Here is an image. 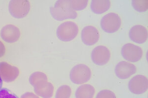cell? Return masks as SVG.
<instances>
[{
  "label": "cell",
  "mask_w": 148,
  "mask_h": 98,
  "mask_svg": "<svg viewBox=\"0 0 148 98\" xmlns=\"http://www.w3.org/2000/svg\"><path fill=\"white\" fill-rule=\"evenodd\" d=\"M137 69L133 64L122 61L118 63L114 69V72L119 78L125 80L136 73Z\"/></svg>",
  "instance_id": "10"
},
{
  "label": "cell",
  "mask_w": 148,
  "mask_h": 98,
  "mask_svg": "<svg viewBox=\"0 0 148 98\" xmlns=\"http://www.w3.org/2000/svg\"><path fill=\"white\" fill-rule=\"evenodd\" d=\"M0 98H19L7 88H2L0 90Z\"/></svg>",
  "instance_id": "22"
},
{
  "label": "cell",
  "mask_w": 148,
  "mask_h": 98,
  "mask_svg": "<svg viewBox=\"0 0 148 98\" xmlns=\"http://www.w3.org/2000/svg\"><path fill=\"white\" fill-rule=\"evenodd\" d=\"M96 98H116V96L113 91L111 90H102L98 93Z\"/></svg>",
  "instance_id": "21"
},
{
  "label": "cell",
  "mask_w": 148,
  "mask_h": 98,
  "mask_svg": "<svg viewBox=\"0 0 148 98\" xmlns=\"http://www.w3.org/2000/svg\"><path fill=\"white\" fill-rule=\"evenodd\" d=\"M91 71L87 65L79 64L72 69L70 73L71 81L76 84L86 83L90 79Z\"/></svg>",
  "instance_id": "3"
},
{
  "label": "cell",
  "mask_w": 148,
  "mask_h": 98,
  "mask_svg": "<svg viewBox=\"0 0 148 98\" xmlns=\"http://www.w3.org/2000/svg\"><path fill=\"white\" fill-rule=\"evenodd\" d=\"M19 73L17 67L10 65L6 62H0V76L4 82H14L18 77Z\"/></svg>",
  "instance_id": "8"
},
{
  "label": "cell",
  "mask_w": 148,
  "mask_h": 98,
  "mask_svg": "<svg viewBox=\"0 0 148 98\" xmlns=\"http://www.w3.org/2000/svg\"><path fill=\"white\" fill-rule=\"evenodd\" d=\"M93 63L99 66L105 65L108 63L111 57V53L106 47L98 46L92 50L91 55Z\"/></svg>",
  "instance_id": "9"
},
{
  "label": "cell",
  "mask_w": 148,
  "mask_h": 98,
  "mask_svg": "<svg viewBox=\"0 0 148 98\" xmlns=\"http://www.w3.org/2000/svg\"><path fill=\"white\" fill-rule=\"evenodd\" d=\"M6 52L5 45L0 40V58L3 57Z\"/></svg>",
  "instance_id": "24"
},
{
  "label": "cell",
  "mask_w": 148,
  "mask_h": 98,
  "mask_svg": "<svg viewBox=\"0 0 148 98\" xmlns=\"http://www.w3.org/2000/svg\"><path fill=\"white\" fill-rule=\"evenodd\" d=\"M2 85H3V81H2V78L0 76V90L2 89Z\"/></svg>",
  "instance_id": "25"
},
{
  "label": "cell",
  "mask_w": 148,
  "mask_h": 98,
  "mask_svg": "<svg viewBox=\"0 0 148 98\" xmlns=\"http://www.w3.org/2000/svg\"><path fill=\"white\" fill-rule=\"evenodd\" d=\"M111 7L110 1H92L90 8L94 14H100L108 11Z\"/></svg>",
  "instance_id": "16"
},
{
  "label": "cell",
  "mask_w": 148,
  "mask_h": 98,
  "mask_svg": "<svg viewBox=\"0 0 148 98\" xmlns=\"http://www.w3.org/2000/svg\"><path fill=\"white\" fill-rule=\"evenodd\" d=\"M21 98H40L35 94L32 92H26L21 96Z\"/></svg>",
  "instance_id": "23"
},
{
  "label": "cell",
  "mask_w": 148,
  "mask_h": 98,
  "mask_svg": "<svg viewBox=\"0 0 148 98\" xmlns=\"http://www.w3.org/2000/svg\"><path fill=\"white\" fill-rule=\"evenodd\" d=\"M21 35L20 30L14 25H5L1 31V37L4 41L8 43H14L19 39Z\"/></svg>",
  "instance_id": "11"
},
{
  "label": "cell",
  "mask_w": 148,
  "mask_h": 98,
  "mask_svg": "<svg viewBox=\"0 0 148 98\" xmlns=\"http://www.w3.org/2000/svg\"><path fill=\"white\" fill-rule=\"evenodd\" d=\"M30 8V3L28 1H11L9 3V12L15 18H22L26 16Z\"/></svg>",
  "instance_id": "5"
},
{
  "label": "cell",
  "mask_w": 148,
  "mask_h": 98,
  "mask_svg": "<svg viewBox=\"0 0 148 98\" xmlns=\"http://www.w3.org/2000/svg\"><path fill=\"white\" fill-rule=\"evenodd\" d=\"M48 80L47 76L46 74L42 72H36L31 75L29 77V82L33 87L42 80Z\"/></svg>",
  "instance_id": "18"
},
{
  "label": "cell",
  "mask_w": 148,
  "mask_h": 98,
  "mask_svg": "<svg viewBox=\"0 0 148 98\" xmlns=\"http://www.w3.org/2000/svg\"><path fill=\"white\" fill-rule=\"evenodd\" d=\"M100 25L104 32L109 33H114L121 26V18L118 14L111 12L103 17Z\"/></svg>",
  "instance_id": "4"
},
{
  "label": "cell",
  "mask_w": 148,
  "mask_h": 98,
  "mask_svg": "<svg viewBox=\"0 0 148 98\" xmlns=\"http://www.w3.org/2000/svg\"><path fill=\"white\" fill-rule=\"evenodd\" d=\"M72 93L70 86L63 85L58 88L56 92V98H70Z\"/></svg>",
  "instance_id": "17"
},
{
  "label": "cell",
  "mask_w": 148,
  "mask_h": 98,
  "mask_svg": "<svg viewBox=\"0 0 148 98\" xmlns=\"http://www.w3.org/2000/svg\"><path fill=\"white\" fill-rule=\"evenodd\" d=\"M148 1H132V4L137 11H146L148 9Z\"/></svg>",
  "instance_id": "19"
},
{
  "label": "cell",
  "mask_w": 148,
  "mask_h": 98,
  "mask_svg": "<svg viewBox=\"0 0 148 98\" xmlns=\"http://www.w3.org/2000/svg\"><path fill=\"white\" fill-rule=\"evenodd\" d=\"M34 91L36 95L42 98H51L54 93V87L48 80L38 82L34 85Z\"/></svg>",
  "instance_id": "13"
},
{
  "label": "cell",
  "mask_w": 148,
  "mask_h": 98,
  "mask_svg": "<svg viewBox=\"0 0 148 98\" xmlns=\"http://www.w3.org/2000/svg\"><path fill=\"white\" fill-rule=\"evenodd\" d=\"M88 1H71V7L76 11L83 10L88 5Z\"/></svg>",
  "instance_id": "20"
},
{
  "label": "cell",
  "mask_w": 148,
  "mask_h": 98,
  "mask_svg": "<svg viewBox=\"0 0 148 98\" xmlns=\"http://www.w3.org/2000/svg\"><path fill=\"white\" fill-rule=\"evenodd\" d=\"M79 33V27L72 21H67L61 24L56 31L57 36L62 41L69 42L76 38Z\"/></svg>",
  "instance_id": "2"
},
{
  "label": "cell",
  "mask_w": 148,
  "mask_h": 98,
  "mask_svg": "<svg viewBox=\"0 0 148 98\" xmlns=\"http://www.w3.org/2000/svg\"><path fill=\"white\" fill-rule=\"evenodd\" d=\"M51 15L57 21L75 19L77 14L71 7V1H57L50 8Z\"/></svg>",
  "instance_id": "1"
},
{
  "label": "cell",
  "mask_w": 148,
  "mask_h": 98,
  "mask_svg": "<svg viewBox=\"0 0 148 98\" xmlns=\"http://www.w3.org/2000/svg\"><path fill=\"white\" fill-rule=\"evenodd\" d=\"M148 78L143 75H136L130 80L128 88L132 93L140 95L148 90Z\"/></svg>",
  "instance_id": "7"
},
{
  "label": "cell",
  "mask_w": 148,
  "mask_h": 98,
  "mask_svg": "<svg viewBox=\"0 0 148 98\" xmlns=\"http://www.w3.org/2000/svg\"><path fill=\"white\" fill-rule=\"evenodd\" d=\"M130 37L132 41L138 44H143L148 39V30L142 25H135L130 30Z\"/></svg>",
  "instance_id": "14"
},
{
  "label": "cell",
  "mask_w": 148,
  "mask_h": 98,
  "mask_svg": "<svg viewBox=\"0 0 148 98\" xmlns=\"http://www.w3.org/2000/svg\"><path fill=\"white\" fill-rule=\"evenodd\" d=\"M143 54L141 48L133 44H126L121 48V55L123 57L131 62H136L141 60Z\"/></svg>",
  "instance_id": "6"
},
{
  "label": "cell",
  "mask_w": 148,
  "mask_h": 98,
  "mask_svg": "<svg viewBox=\"0 0 148 98\" xmlns=\"http://www.w3.org/2000/svg\"><path fill=\"white\" fill-rule=\"evenodd\" d=\"M95 93L94 87L88 84H85L77 88L75 96L76 98H93Z\"/></svg>",
  "instance_id": "15"
},
{
  "label": "cell",
  "mask_w": 148,
  "mask_h": 98,
  "mask_svg": "<svg viewBox=\"0 0 148 98\" xmlns=\"http://www.w3.org/2000/svg\"><path fill=\"white\" fill-rule=\"evenodd\" d=\"M81 35L83 43L88 46L94 45L99 39V32L95 27L92 26L84 27Z\"/></svg>",
  "instance_id": "12"
}]
</instances>
